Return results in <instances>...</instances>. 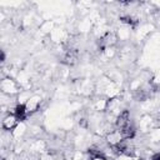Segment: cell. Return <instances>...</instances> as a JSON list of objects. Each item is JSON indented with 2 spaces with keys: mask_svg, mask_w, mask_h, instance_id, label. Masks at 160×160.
Returning a JSON list of instances; mask_svg holds the SVG:
<instances>
[{
  "mask_svg": "<svg viewBox=\"0 0 160 160\" xmlns=\"http://www.w3.org/2000/svg\"><path fill=\"white\" fill-rule=\"evenodd\" d=\"M128 125H130V112H129V110H122L118 115L116 121H115L116 130H121V129L126 128Z\"/></svg>",
  "mask_w": 160,
  "mask_h": 160,
  "instance_id": "cell-1",
  "label": "cell"
},
{
  "mask_svg": "<svg viewBox=\"0 0 160 160\" xmlns=\"http://www.w3.org/2000/svg\"><path fill=\"white\" fill-rule=\"evenodd\" d=\"M78 60V51L74 49H69L66 50V52L62 56V62L66 65H74Z\"/></svg>",
  "mask_w": 160,
  "mask_h": 160,
  "instance_id": "cell-2",
  "label": "cell"
},
{
  "mask_svg": "<svg viewBox=\"0 0 160 160\" xmlns=\"http://www.w3.org/2000/svg\"><path fill=\"white\" fill-rule=\"evenodd\" d=\"M26 115H28V108H26V105H24V104L16 105V108L14 110V116L16 118V120L18 121H22V120H25Z\"/></svg>",
  "mask_w": 160,
  "mask_h": 160,
  "instance_id": "cell-3",
  "label": "cell"
},
{
  "mask_svg": "<svg viewBox=\"0 0 160 160\" xmlns=\"http://www.w3.org/2000/svg\"><path fill=\"white\" fill-rule=\"evenodd\" d=\"M16 122H18V120H16V118L14 116V114H12V115H8V116L4 119V121H2V128H4L5 130H11V129L15 128Z\"/></svg>",
  "mask_w": 160,
  "mask_h": 160,
  "instance_id": "cell-4",
  "label": "cell"
},
{
  "mask_svg": "<svg viewBox=\"0 0 160 160\" xmlns=\"http://www.w3.org/2000/svg\"><path fill=\"white\" fill-rule=\"evenodd\" d=\"M120 20H121L122 22L130 25L131 28H135V26L138 25V20L134 19L132 16H130V15H122V16H120Z\"/></svg>",
  "mask_w": 160,
  "mask_h": 160,
  "instance_id": "cell-5",
  "label": "cell"
},
{
  "mask_svg": "<svg viewBox=\"0 0 160 160\" xmlns=\"http://www.w3.org/2000/svg\"><path fill=\"white\" fill-rule=\"evenodd\" d=\"M90 160H106V158L100 152V154H98L95 156H90Z\"/></svg>",
  "mask_w": 160,
  "mask_h": 160,
  "instance_id": "cell-6",
  "label": "cell"
},
{
  "mask_svg": "<svg viewBox=\"0 0 160 160\" xmlns=\"http://www.w3.org/2000/svg\"><path fill=\"white\" fill-rule=\"evenodd\" d=\"M5 60V54H4V51H1V61H4Z\"/></svg>",
  "mask_w": 160,
  "mask_h": 160,
  "instance_id": "cell-7",
  "label": "cell"
}]
</instances>
